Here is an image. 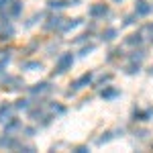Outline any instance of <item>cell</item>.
Returning a JSON list of instances; mask_svg holds the SVG:
<instances>
[{
    "instance_id": "cell-1",
    "label": "cell",
    "mask_w": 153,
    "mask_h": 153,
    "mask_svg": "<svg viewBox=\"0 0 153 153\" xmlns=\"http://www.w3.org/2000/svg\"><path fill=\"white\" fill-rule=\"evenodd\" d=\"M71 63H74V55H71V53H63V55H59L57 65H55V74H65V71L71 68Z\"/></svg>"
},
{
    "instance_id": "cell-2",
    "label": "cell",
    "mask_w": 153,
    "mask_h": 153,
    "mask_svg": "<svg viewBox=\"0 0 153 153\" xmlns=\"http://www.w3.org/2000/svg\"><path fill=\"white\" fill-rule=\"evenodd\" d=\"M88 14H90L92 19H102V16H106V14H108V6H106V4H102V2H98V4H94V6H90Z\"/></svg>"
},
{
    "instance_id": "cell-3",
    "label": "cell",
    "mask_w": 153,
    "mask_h": 153,
    "mask_svg": "<svg viewBox=\"0 0 153 153\" xmlns=\"http://www.w3.org/2000/svg\"><path fill=\"white\" fill-rule=\"evenodd\" d=\"M92 82V74H84L82 78H78L74 84H70L71 88H70V92L68 94H71V92H76V90H80V88H84V86H88V84Z\"/></svg>"
},
{
    "instance_id": "cell-4",
    "label": "cell",
    "mask_w": 153,
    "mask_h": 153,
    "mask_svg": "<svg viewBox=\"0 0 153 153\" xmlns=\"http://www.w3.org/2000/svg\"><path fill=\"white\" fill-rule=\"evenodd\" d=\"M151 10H153V6L147 0H137V2H135V12H137V16H147Z\"/></svg>"
},
{
    "instance_id": "cell-5",
    "label": "cell",
    "mask_w": 153,
    "mask_h": 153,
    "mask_svg": "<svg viewBox=\"0 0 153 153\" xmlns=\"http://www.w3.org/2000/svg\"><path fill=\"white\" fill-rule=\"evenodd\" d=\"M19 129H23V125H21L19 118H14V117H10L6 120V125H4V133H10V135H12V131H19Z\"/></svg>"
},
{
    "instance_id": "cell-6",
    "label": "cell",
    "mask_w": 153,
    "mask_h": 153,
    "mask_svg": "<svg viewBox=\"0 0 153 153\" xmlns=\"http://www.w3.org/2000/svg\"><path fill=\"white\" fill-rule=\"evenodd\" d=\"M63 21H65V19H61L59 14H55V16H51L47 23H45V29H47V31H53V29H61Z\"/></svg>"
},
{
    "instance_id": "cell-7",
    "label": "cell",
    "mask_w": 153,
    "mask_h": 153,
    "mask_svg": "<svg viewBox=\"0 0 153 153\" xmlns=\"http://www.w3.org/2000/svg\"><path fill=\"white\" fill-rule=\"evenodd\" d=\"M47 92H51V84L49 82H39L31 88V94H47Z\"/></svg>"
},
{
    "instance_id": "cell-8",
    "label": "cell",
    "mask_w": 153,
    "mask_h": 153,
    "mask_svg": "<svg viewBox=\"0 0 153 153\" xmlns=\"http://www.w3.org/2000/svg\"><path fill=\"white\" fill-rule=\"evenodd\" d=\"M21 12H23V2L21 0H12L8 4V14L10 16H21Z\"/></svg>"
},
{
    "instance_id": "cell-9",
    "label": "cell",
    "mask_w": 153,
    "mask_h": 153,
    "mask_svg": "<svg viewBox=\"0 0 153 153\" xmlns=\"http://www.w3.org/2000/svg\"><path fill=\"white\" fill-rule=\"evenodd\" d=\"M12 37H14V31H12L10 23L2 25V27H0V41H10Z\"/></svg>"
},
{
    "instance_id": "cell-10",
    "label": "cell",
    "mask_w": 153,
    "mask_h": 153,
    "mask_svg": "<svg viewBox=\"0 0 153 153\" xmlns=\"http://www.w3.org/2000/svg\"><path fill=\"white\" fill-rule=\"evenodd\" d=\"M12 112H14V104H6V102L0 104V120H2V118L8 120V118L12 117Z\"/></svg>"
},
{
    "instance_id": "cell-11",
    "label": "cell",
    "mask_w": 153,
    "mask_h": 153,
    "mask_svg": "<svg viewBox=\"0 0 153 153\" xmlns=\"http://www.w3.org/2000/svg\"><path fill=\"white\" fill-rule=\"evenodd\" d=\"M80 23H82L80 19H68V21H63V25H61L59 31H61V33H68V31H71V29H76Z\"/></svg>"
},
{
    "instance_id": "cell-12",
    "label": "cell",
    "mask_w": 153,
    "mask_h": 153,
    "mask_svg": "<svg viewBox=\"0 0 153 153\" xmlns=\"http://www.w3.org/2000/svg\"><path fill=\"white\" fill-rule=\"evenodd\" d=\"M141 43H143V35H141V33H133V35L127 37V45H131V47L141 45Z\"/></svg>"
},
{
    "instance_id": "cell-13",
    "label": "cell",
    "mask_w": 153,
    "mask_h": 153,
    "mask_svg": "<svg viewBox=\"0 0 153 153\" xmlns=\"http://www.w3.org/2000/svg\"><path fill=\"white\" fill-rule=\"evenodd\" d=\"M71 0H49L47 6L49 8H65V6H70Z\"/></svg>"
},
{
    "instance_id": "cell-14",
    "label": "cell",
    "mask_w": 153,
    "mask_h": 153,
    "mask_svg": "<svg viewBox=\"0 0 153 153\" xmlns=\"http://www.w3.org/2000/svg\"><path fill=\"white\" fill-rule=\"evenodd\" d=\"M114 37H117V29H112V27L100 33V39H102V41H112Z\"/></svg>"
},
{
    "instance_id": "cell-15",
    "label": "cell",
    "mask_w": 153,
    "mask_h": 153,
    "mask_svg": "<svg viewBox=\"0 0 153 153\" xmlns=\"http://www.w3.org/2000/svg\"><path fill=\"white\" fill-rule=\"evenodd\" d=\"M114 96H118V90L117 88H106L104 86V90H102V98H106V100H110V98H114Z\"/></svg>"
},
{
    "instance_id": "cell-16",
    "label": "cell",
    "mask_w": 153,
    "mask_h": 153,
    "mask_svg": "<svg viewBox=\"0 0 153 153\" xmlns=\"http://www.w3.org/2000/svg\"><path fill=\"white\" fill-rule=\"evenodd\" d=\"M14 108H16V110H29V108H31V100H27V98H21V100H16Z\"/></svg>"
},
{
    "instance_id": "cell-17",
    "label": "cell",
    "mask_w": 153,
    "mask_h": 153,
    "mask_svg": "<svg viewBox=\"0 0 153 153\" xmlns=\"http://www.w3.org/2000/svg\"><path fill=\"white\" fill-rule=\"evenodd\" d=\"M23 70H27V71L41 70V63H39V61H25V63H23Z\"/></svg>"
},
{
    "instance_id": "cell-18",
    "label": "cell",
    "mask_w": 153,
    "mask_h": 153,
    "mask_svg": "<svg viewBox=\"0 0 153 153\" xmlns=\"http://www.w3.org/2000/svg\"><path fill=\"white\" fill-rule=\"evenodd\" d=\"M139 70H141V63H139V61H133V59H131V63L127 65V74H137Z\"/></svg>"
},
{
    "instance_id": "cell-19",
    "label": "cell",
    "mask_w": 153,
    "mask_h": 153,
    "mask_svg": "<svg viewBox=\"0 0 153 153\" xmlns=\"http://www.w3.org/2000/svg\"><path fill=\"white\" fill-rule=\"evenodd\" d=\"M131 59H133V61H143V59H145V51H143V49H139V51L135 49L133 55H131Z\"/></svg>"
},
{
    "instance_id": "cell-20",
    "label": "cell",
    "mask_w": 153,
    "mask_h": 153,
    "mask_svg": "<svg viewBox=\"0 0 153 153\" xmlns=\"http://www.w3.org/2000/svg\"><path fill=\"white\" fill-rule=\"evenodd\" d=\"M117 57H123V49H120V47H117V49H112V51H110L108 61H112V59H117Z\"/></svg>"
},
{
    "instance_id": "cell-21",
    "label": "cell",
    "mask_w": 153,
    "mask_h": 153,
    "mask_svg": "<svg viewBox=\"0 0 153 153\" xmlns=\"http://www.w3.org/2000/svg\"><path fill=\"white\" fill-rule=\"evenodd\" d=\"M133 117H135V120H145V117H147V112H141V110H135V112H133Z\"/></svg>"
},
{
    "instance_id": "cell-22",
    "label": "cell",
    "mask_w": 153,
    "mask_h": 153,
    "mask_svg": "<svg viewBox=\"0 0 153 153\" xmlns=\"http://www.w3.org/2000/svg\"><path fill=\"white\" fill-rule=\"evenodd\" d=\"M90 51H94V45H88V47H82V51H80V55H82V57H86V55H90Z\"/></svg>"
},
{
    "instance_id": "cell-23",
    "label": "cell",
    "mask_w": 153,
    "mask_h": 153,
    "mask_svg": "<svg viewBox=\"0 0 153 153\" xmlns=\"http://www.w3.org/2000/svg\"><path fill=\"white\" fill-rule=\"evenodd\" d=\"M51 110H53V112H57V114H63V112H65V108H63V106H59V104H51Z\"/></svg>"
},
{
    "instance_id": "cell-24",
    "label": "cell",
    "mask_w": 153,
    "mask_h": 153,
    "mask_svg": "<svg viewBox=\"0 0 153 153\" xmlns=\"http://www.w3.org/2000/svg\"><path fill=\"white\" fill-rule=\"evenodd\" d=\"M10 2H12V0H0V12H4V10H6Z\"/></svg>"
},
{
    "instance_id": "cell-25",
    "label": "cell",
    "mask_w": 153,
    "mask_h": 153,
    "mask_svg": "<svg viewBox=\"0 0 153 153\" xmlns=\"http://www.w3.org/2000/svg\"><path fill=\"white\" fill-rule=\"evenodd\" d=\"M106 141H110V133H104V137L98 139V145H102V143H106Z\"/></svg>"
},
{
    "instance_id": "cell-26",
    "label": "cell",
    "mask_w": 153,
    "mask_h": 153,
    "mask_svg": "<svg viewBox=\"0 0 153 153\" xmlns=\"http://www.w3.org/2000/svg\"><path fill=\"white\" fill-rule=\"evenodd\" d=\"M135 23V14H129V16H125V25H133Z\"/></svg>"
},
{
    "instance_id": "cell-27",
    "label": "cell",
    "mask_w": 153,
    "mask_h": 153,
    "mask_svg": "<svg viewBox=\"0 0 153 153\" xmlns=\"http://www.w3.org/2000/svg\"><path fill=\"white\" fill-rule=\"evenodd\" d=\"M23 131H25V133H27V137H31V135H33V133H35V131L31 129V127H27V129H23Z\"/></svg>"
},
{
    "instance_id": "cell-28",
    "label": "cell",
    "mask_w": 153,
    "mask_h": 153,
    "mask_svg": "<svg viewBox=\"0 0 153 153\" xmlns=\"http://www.w3.org/2000/svg\"><path fill=\"white\" fill-rule=\"evenodd\" d=\"M76 151H78V153H86V151H90V149H88V147H84V145H82V147H78Z\"/></svg>"
},
{
    "instance_id": "cell-29",
    "label": "cell",
    "mask_w": 153,
    "mask_h": 153,
    "mask_svg": "<svg viewBox=\"0 0 153 153\" xmlns=\"http://www.w3.org/2000/svg\"><path fill=\"white\" fill-rule=\"evenodd\" d=\"M114 2H123V0H114Z\"/></svg>"
}]
</instances>
